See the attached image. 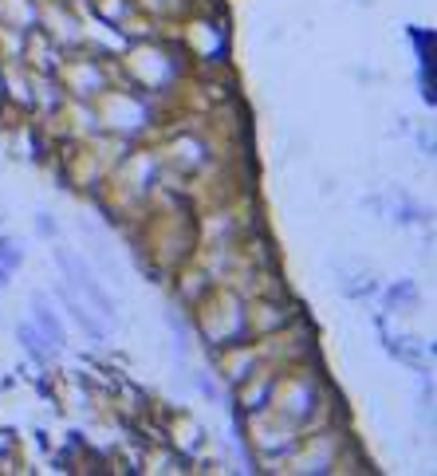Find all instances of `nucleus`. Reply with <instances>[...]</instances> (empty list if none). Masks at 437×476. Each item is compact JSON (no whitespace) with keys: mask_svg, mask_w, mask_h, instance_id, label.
Listing matches in <instances>:
<instances>
[{"mask_svg":"<svg viewBox=\"0 0 437 476\" xmlns=\"http://www.w3.org/2000/svg\"><path fill=\"white\" fill-rule=\"evenodd\" d=\"M36 228H40L44 237H56V220H51L48 213H40V217H36Z\"/></svg>","mask_w":437,"mask_h":476,"instance_id":"nucleus-5","label":"nucleus"},{"mask_svg":"<svg viewBox=\"0 0 437 476\" xmlns=\"http://www.w3.org/2000/svg\"><path fill=\"white\" fill-rule=\"evenodd\" d=\"M32 311H36V323H40V331L51 338V347H63V343H67V335H63L60 319H56V311H51L48 303H44V296H40V291L32 296Z\"/></svg>","mask_w":437,"mask_h":476,"instance_id":"nucleus-2","label":"nucleus"},{"mask_svg":"<svg viewBox=\"0 0 437 476\" xmlns=\"http://www.w3.org/2000/svg\"><path fill=\"white\" fill-rule=\"evenodd\" d=\"M4 276H8V272H4V268H0V284H8V279H4Z\"/></svg>","mask_w":437,"mask_h":476,"instance_id":"nucleus-7","label":"nucleus"},{"mask_svg":"<svg viewBox=\"0 0 437 476\" xmlns=\"http://www.w3.org/2000/svg\"><path fill=\"white\" fill-rule=\"evenodd\" d=\"M56 260H60V268H63V276H67V284H71V288H79L83 296H87L91 303H95V308H99V315H107L110 323H115V303H110V296L99 288V279L91 276V268H87V264H83V260H75L71 252H63V249L56 252Z\"/></svg>","mask_w":437,"mask_h":476,"instance_id":"nucleus-1","label":"nucleus"},{"mask_svg":"<svg viewBox=\"0 0 437 476\" xmlns=\"http://www.w3.org/2000/svg\"><path fill=\"white\" fill-rule=\"evenodd\" d=\"M60 296H63V308L71 311V319H75V323H79V327L87 331L91 338H103V323H99V319H91V311L83 308V303L71 296V291H60Z\"/></svg>","mask_w":437,"mask_h":476,"instance_id":"nucleus-3","label":"nucleus"},{"mask_svg":"<svg viewBox=\"0 0 437 476\" xmlns=\"http://www.w3.org/2000/svg\"><path fill=\"white\" fill-rule=\"evenodd\" d=\"M0 260H4V264L12 268V264H20V252L12 249V244H0Z\"/></svg>","mask_w":437,"mask_h":476,"instance_id":"nucleus-6","label":"nucleus"},{"mask_svg":"<svg viewBox=\"0 0 437 476\" xmlns=\"http://www.w3.org/2000/svg\"><path fill=\"white\" fill-rule=\"evenodd\" d=\"M20 338H24V347H28L32 355H40V338H36V331H32V327H20Z\"/></svg>","mask_w":437,"mask_h":476,"instance_id":"nucleus-4","label":"nucleus"}]
</instances>
